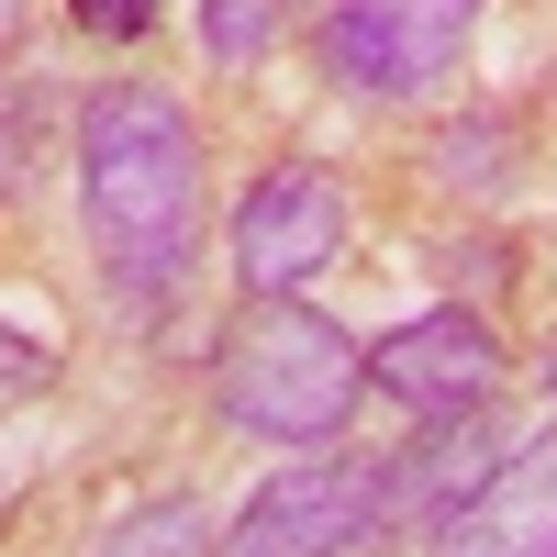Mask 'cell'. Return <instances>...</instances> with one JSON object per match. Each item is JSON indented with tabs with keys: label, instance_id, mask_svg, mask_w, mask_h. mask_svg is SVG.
I'll list each match as a JSON object with an SVG mask.
<instances>
[{
	"label": "cell",
	"instance_id": "cell-6",
	"mask_svg": "<svg viewBox=\"0 0 557 557\" xmlns=\"http://www.w3.org/2000/svg\"><path fill=\"white\" fill-rule=\"evenodd\" d=\"M368 380H380L391 401H412L424 424H446V412H480L502 391V346L480 312H412L380 335V357H368Z\"/></svg>",
	"mask_w": 557,
	"mask_h": 557
},
{
	"label": "cell",
	"instance_id": "cell-5",
	"mask_svg": "<svg viewBox=\"0 0 557 557\" xmlns=\"http://www.w3.org/2000/svg\"><path fill=\"white\" fill-rule=\"evenodd\" d=\"M346 257V190L323 168H268L257 190L235 201V278L246 290H301Z\"/></svg>",
	"mask_w": 557,
	"mask_h": 557
},
{
	"label": "cell",
	"instance_id": "cell-3",
	"mask_svg": "<svg viewBox=\"0 0 557 557\" xmlns=\"http://www.w3.org/2000/svg\"><path fill=\"white\" fill-rule=\"evenodd\" d=\"M480 34V0H323V67L357 101H412V89H446L457 57Z\"/></svg>",
	"mask_w": 557,
	"mask_h": 557
},
{
	"label": "cell",
	"instance_id": "cell-7",
	"mask_svg": "<svg viewBox=\"0 0 557 557\" xmlns=\"http://www.w3.org/2000/svg\"><path fill=\"white\" fill-rule=\"evenodd\" d=\"M435 557H557V424L513 446L502 469L435 524Z\"/></svg>",
	"mask_w": 557,
	"mask_h": 557
},
{
	"label": "cell",
	"instance_id": "cell-15",
	"mask_svg": "<svg viewBox=\"0 0 557 557\" xmlns=\"http://www.w3.org/2000/svg\"><path fill=\"white\" fill-rule=\"evenodd\" d=\"M546 380H557V368H546Z\"/></svg>",
	"mask_w": 557,
	"mask_h": 557
},
{
	"label": "cell",
	"instance_id": "cell-8",
	"mask_svg": "<svg viewBox=\"0 0 557 557\" xmlns=\"http://www.w3.org/2000/svg\"><path fill=\"white\" fill-rule=\"evenodd\" d=\"M480 480H491V435H480V412H446V424L391 469V513H401V502H435V524H446ZM435 524H424V535H435Z\"/></svg>",
	"mask_w": 557,
	"mask_h": 557
},
{
	"label": "cell",
	"instance_id": "cell-9",
	"mask_svg": "<svg viewBox=\"0 0 557 557\" xmlns=\"http://www.w3.org/2000/svg\"><path fill=\"white\" fill-rule=\"evenodd\" d=\"M212 513H201V491H157V502H134V513L89 546V557H201Z\"/></svg>",
	"mask_w": 557,
	"mask_h": 557
},
{
	"label": "cell",
	"instance_id": "cell-2",
	"mask_svg": "<svg viewBox=\"0 0 557 557\" xmlns=\"http://www.w3.org/2000/svg\"><path fill=\"white\" fill-rule=\"evenodd\" d=\"M357 391H368L357 335L290 290H257L212 346V412L235 435H268V446H323L357 412Z\"/></svg>",
	"mask_w": 557,
	"mask_h": 557
},
{
	"label": "cell",
	"instance_id": "cell-14",
	"mask_svg": "<svg viewBox=\"0 0 557 557\" xmlns=\"http://www.w3.org/2000/svg\"><path fill=\"white\" fill-rule=\"evenodd\" d=\"M12 34H23V0H0V57H12Z\"/></svg>",
	"mask_w": 557,
	"mask_h": 557
},
{
	"label": "cell",
	"instance_id": "cell-10",
	"mask_svg": "<svg viewBox=\"0 0 557 557\" xmlns=\"http://www.w3.org/2000/svg\"><path fill=\"white\" fill-rule=\"evenodd\" d=\"M268 34H278L268 0H201V45H212L223 67H257V57H268Z\"/></svg>",
	"mask_w": 557,
	"mask_h": 557
},
{
	"label": "cell",
	"instance_id": "cell-12",
	"mask_svg": "<svg viewBox=\"0 0 557 557\" xmlns=\"http://www.w3.org/2000/svg\"><path fill=\"white\" fill-rule=\"evenodd\" d=\"M78 34H101V45H146L157 34V0H67Z\"/></svg>",
	"mask_w": 557,
	"mask_h": 557
},
{
	"label": "cell",
	"instance_id": "cell-4",
	"mask_svg": "<svg viewBox=\"0 0 557 557\" xmlns=\"http://www.w3.org/2000/svg\"><path fill=\"white\" fill-rule=\"evenodd\" d=\"M380 524H391V469H368V457H290L212 535V557H357Z\"/></svg>",
	"mask_w": 557,
	"mask_h": 557
},
{
	"label": "cell",
	"instance_id": "cell-11",
	"mask_svg": "<svg viewBox=\"0 0 557 557\" xmlns=\"http://www.w3.org/2000/svg\"><path fill=\"white\" fill-rule=\"evenodd\" d=\"M34 123H45V89H34V78H23V89H0V190H23L12 157H34Z\"/></svg>",
	"mask_w": 557,
	"mask_h": 557
},
{
	"label": "cell",
	"instance_id": "cell-1",
	"mask_svg": "<svg viewBox=\"0 0 557 557\" xmlns=\"http://www.w3.org/2000/svg\"><path fill=\"white\" fill-rule=\"evenodd\" d=\"M78 201H89V246H101V278L146 312L178 290L201 235V134L178 112V89L112 78L78 101Z\"/></svg>",
	"mask_w": 557,
	"mask_h": 557
},
{
	"label": "cell",
	"instance_id": "cell-13",
	"mask_svg": "<svg viewBox=\"0 0 557 557\" xmlns=\"http://www.w3.org/2000/svg\"><path fill=\"white\" fill-rule=\"evenodd\" d=\"M12 391H45V346H23V335H0V401Z\"/></svg>",
	"mask_w": 557,
	"mask_h": 557
}]
</instances>
